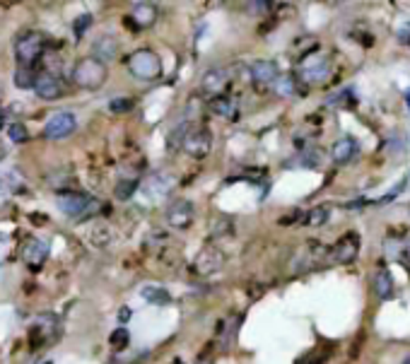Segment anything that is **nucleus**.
<instances>
[{
    "instance_id": "f257e3e1",
    "label": "nucleus",
    "mask_w": 410,
    "mask_h": 364,
    "mask_svg": "<svg viewBox=\"0 0 410 364\" xmlns=\"http://www.w3.org/2000/svg\"><path fill=\"white\" fill-rule=\"evenodd\" d=\"M106 63L97 61L95 56H87L82 61H77L75 70H72V80H75L77 87L82 90H99L106 82Z\"/></svg>"
},
{
    "instance_id": "f03ea898",
    "label": "nucleus",
    "mask_w": 410,
    "mask_h": 364,
    "mask_svg": "<svg viewBox=\"0 0 410 364\" xmlns=\"http://www.w3.org/2000/svg\"><path fill=\"white\" fill-rule=\"evenodd\" d=\"M128 70L133 73L138 80L153 82L162 75V58L150 48H138L128 56Z\"/></svg>"
},
{
    "instance_id": "7ed1b4c3",
    "label": "nucleus",
    "mask_w": 410,
    "mask_h": 364,
    "mask_svg": "<svg viewBox=\"0 0 410 364\" xmlns=\"http://www.w3.org/2000/svg\"><path fill=\"white\" fill-rule=\"evenodd\" d=\"M58 336H61V318L56 314H39L29 323V343L34 347L48 345V343L58 341Z\"/></svg>"
},
{
    "instance_id": "20e7f679",
    "label": "nucleus",
    "mask_w": 410,
    "mask_h": 364,
    "mask_svg": "<svg viewBox=\"0 0 410 364\" xmlns=\"http://www.w3.org/2000/svg\"><path fill=\"white\" fill-rule=\"evenodd\" d=\"M43 48H46L43 34L24 32L22 37L17 39V44H14V56H17L19 68H34V63L43 56Z\"/></svg>"
},
{
    "instance_id": "39448f33",
    "label": "nucleus",
    "mask_w": 410,
    "mask_h": 364,
    "mask_svg": "<svg viewBox=\"0 0 410 364\" xmlns=\"http://www.w3.org/2000/svg\"><path fill=\"white\" fill-rule=\"evenodd\" d=\"M56 205L68 218H85L87 213L97 208V200L90 198L87 193H80V191H63L56 195Z\"/></svg>"
},
{
    "instance_id": "423d86ee",
    "label": "nucleus",
    "mask_w": 410,
    "mask_h": 364,
    "mask_svg": "<svg viewBox=\"0 0 410 364\" xmlns=\"http://www.w3.org/2000/svg\"><path fill=\"white\" fill-rule=\"evenodd\" d=\"M174 184H177V179H174L169 171H155V174H150L148 179L140 184V193L150 200H157L172 193Z\"/></svg>"
},
{
    "instance_id": "0eeeda50",
    "label": "nucleus",
    "mask_w": 410,
    "mask_h": 364,
    "mask_svg": "<svg viewBox=\"0 0 410 364\" xmlns=\"http://www.w3.org/2000/svg\"><path fill=\"white\" fill-rule=\"evenodd\" d=\"M75 128H77L75 114H70V111H56V114L48 116L46 126H43V137H48V140H63Z\"/></svg>"
},
{
    "instance_id": "6e6552de",
    "label": "nucleus",
    "mask_w": 410,
    "mask_h": 364,
    "mask_svg": "<svg viewBox=\"0 0 410 364\" xmlns=\"http://www.w3.org/2000/svg\"><path fill=\"white\" fill-rule=\"evenodd\" d=\"M193 218H196V208H193L191 200L186 198H177L169 203L167 208V222L172 224V227L177 229H188L193 222Z\"/></svg>"
},
{
    "instance_id": "1a4fd4ad",
    "label": "nucleus",
    "mask_w": 410,
    "mask_h": 364,
    "mask_svg": "<svg viewBox=\"0 0 410 364\" xmlns=\"http://www.w3.org/2000/svg\"><path fill=\"white\" fill-rule=\"evenodd\" d=\"M182 147L186 155L196 157V160H203V157L210 152V147H213V135H210L205 128H191Z\"/></svg>"
},
{
    "instance_id": "9d476101",
    "label": "nucleus",
    "mask_w": 410,
    "mask_h": 364,
    "mask_svg": "<svg viewBox=\"0 0 410 364\" xmlns=\"http://www.w3.org/2000/svg\"><path fill=\"white\" fill-rule=\"evenodd\" d=\"M302 77H304L306 82H324L331 77V58L326 56H309L304 58V63H302Z\"/></svg>"
},
{
    "instance_id": "9b49d317",
    "label": "nucleus",
    "mask_w": 410,
    "mask_h": 364,
    "mask_svg": "<svg viewBox=\"0 0 410 364\" xmlns=\"http://www.w3.org/2000/svg\"><path fill=\"white\" fill-rule=\"evenodd\" d=\"M229 77H232V73L227 68H210L201 80L203 92L213 97H224V90L229 87Z\"/></svg>"
},
{
    "instance_id": "f8f14e48",
    "label": "nucleus",
    "mask_w": 410,
    "mask_h": 364,
    "mask_svg": "<svg viewBox=\"0 0 410 364\" xmlns=\"http://www.w3.org/2000/svg\"><path fill=\"white\" fill-rule=\"evenodd\" d=\"M34 92H37V97H41V99L46 102H53L58 99V97L63 95V82L58 75H53V73L43 70L37 75V82H34Z\"/></svg>"
},
{
    "instance_id": "ddd939ff",
    "label": "nucleus",
    "mask_w": 410,
    "mask_h": 364,
    "mask_svg": "<svg viewBox=\"0 0 410 364\" xmlns=\"http://www.w3.org/2000/svg\"><path fill=\"white\" fill-rule=\"evenodd\" d=\"M48 258V244L41 239H27L22 246V260L29 265L32 270H39Z\"/></svg>"
},
{
    "instance_id": "4468645a",
    "label": "nucleus",
    "mask_w": 410,
    "mask_h": 364,
    "mask_svg": "<svg viewBox=\"0 0 410 364\" xmlns=\"http://www.w3.org/2000/svg\"><path fill=\"white\" fill-rule=\"evenodd\" d=\"M224 263V256L219 249H215V246H205V249L198 251L196 256V270L201 275H213L215 270H219Z\"/></svg>"
},
{
    "instance_id": "2eb2a0df",
    "label": "nucleus",
    "mask_w": 410,
    "mask_h": 364,
    "mask_svg": "<svg viewBox=\"0 0 410 364\" xmlns=\"http://www.w3.org/2000/svg\"><path fill=\"white\" fill-rule=\"evenodd\" d=\"M358 152H360V145L353 135L338 137V140L333 142V147H331V157H333L335 164H350V162L358 157Z\"/></svg>"
},
{
    "instance_id": "dca6fc26",
    "label": "nucleus",
    "mask_w": 410,
    "mask_h": 364,
    "mask_svg": "<svg viewBox=\"0 0 410 364\" xmlns=\"http://www.w3.org/2000/svg\"><path fill=\"white\" fill-rule=\"evenodd\" d=\"M358 253H360V237L355 232H350L335 244L331 256H333L335 263H353V260L358 258Z\"/></svg>"
},
{
    "instance_id": "f3484780",
    "label": "nucleus",
    "mask_w": 410,
    "mask_h": 364,
    "mask_svg": "<svg viewBox=\"0 0 410 364\" xmlns=\"http://www.w3.org/2000/svg\"><path fill=\"white\" fill-rule=\"evenodd\" d=\"M157 19V5L155 3H133L130 5V22L138 29H148Z\"/></svg>"
},
{
    "instance_id": "a211bd4d",
    "label": "nucleus",
    "mask_w": 410,
    "mask_h": 364,
    "mask_svg": "<svg viewBox=\"0 0 410 364\" xmlns=\"http://www.w3.org/2000/svg\"><path fill=\"white\" fill-rule=\"evenodd\" d=\"M248 73L256 82L261 85H275V80L280 77V70H277L275 61H253L248 66Z\"/></svg>"
},
{
    "instance_id": "6ab92c4d",
    "label": "nucleus",
    "mask_w": 410,
    "mask_h": 364,
    "mask_svg": "<svg viewBox=\"0 0 410 364\" xmlns=\"http://www.w3.org/2000/svg\"><path fill=\"white\" fill-rule=\"evenodd\" d=\"M22 174L17 169H3L0 171V208L8 203L10 195H14L22 189Z\"/></svg>"
},
{
    "instance_id": "aec40b11",
    "label": "nucleus",
    "mask_w": 410,
    "mask_h": 364,
    "mask_svg": "<svg viewBox=\"0 0 410 364\" xmlns=\"http://www.w3.org/2000/svg\"><path fill=\"white\" fill-rule=\"evenodd\" d=\"M140 297L148 304H155V307H167V304H172V294L164 287H159V285H143V287H140Z\"/></svg>"
},
{
    "instance_id": "412c9836",
    "label": "nucleus",
    "mask_w": 410,
    "mask_h": 364,
    "mask_svg": "<svg viewBox=\"0 0 410 364\" xmlns=\"http://www.w3.org/2000/svg\"><path fill=\"white\" fill-rule=\"evenodd\" d=\"M116 53H119V41L114 37H99L95 41V58L101 63L114 61Z\"/></svg>"
},
{
    "instance_id": "4be33fe9",
    "label": "nucleus",
    "mask_w": 410,
    "mask_h": 364,
    "mask_svg": "<svg viewBox=\"0 0 410 364\" xmlns=\"http://www.w3.org/2000/svg\"><path fill=\"white\" fill-rule=\"evenodd\" d=\"M374 292L379 299H391L393 297V278L389 270H379L374 275Z\"/></svg>"
},
{
    "instance_id": "5701e85b",
    "label": "nucleus",
    "mask_w": 410,
    "mask_h": 364,
    "mask_svg": "<svg viewBox=\"0 0 410 364\" xmlns=\"http://www.w3.org/2000/svg\"><path fill=\"white\" fill-rule=\"evenodd\" d=\"M210 109L215 111L217 116H224V119H237V104H234L229 97H213V102H210Z\"/></svg>"
},
{
    "instance_id": "b1692460",
    "label": "nucleus",
    "mask_w": 410,
    "mask_h": 364,
    "mask_svg": "<svg viewBox=\"0 0 410 364\" xmlns=\"http://www.w3.org/2000/svg\"><path fill=\"white\" fill-rule=\"evenodd\" d=\"M331 218V210L326 208V205H316V208H311L309 213L304 215V224L306 227H324L326 222H329Z\"/></svg>"
},
{
    "instance_id": "393cba45",
    "label": "nucleus",
    "mask_w": 410,
    "mask_h": 364,
    "mask_svg": "<svg viewBox=\"0 0 410 364\" xmlns=\"http://www.w3.org/2000/svg\"><path fill=\"white\" fill-rule=\"evenodd\" d=\"M273 87H275V92L280 97H295L297 95V80H295V75H280Z\"/></svg>"
},
{
    "instance_id": "a878e982",
    "label": "nucleus",
    "mask_w": 410,
    "mask_h": 364,
    "mask_svg": "<svg viewBox=\"0 0 410 364\" xmlns=\"http://www.w3.org/2000/svg\"><path fill=\"white\" fill-rule=\"evenodd\" d=\"M138 189H140V184L135 179H124V181H119V184H116L114 193H116V198H119V200H128Z\"/></svg>"
},
{
    "instance_id": "bb28decb",
    "label": "nucleus",
    "mask_w": 410,
    "mask_h": 364,
    "mask_svg": "<svg viewBox=\"0 0 410 364\" xmlns=\"http://www.w3.org/2000/svg\"><path fill=\"white\" fill-rule=\"evenodd\" d=\"M8 137H10V142H12V145H22V142H27L29 133H27V128H24V123H19V121L10 123V126H8Z\"/></svg>"
},
{
    "instance_id": "cd10ccee",
    "label": "nucleus",
    "mask_w": 410,
    "mask_h": 364,
    "mask_svg": "<svg viewBox=\"0 0 410 364\" xmlns=\"http://www.w3.org/2000/svg\"><path fill=\"white\" fill-rule=\"evenodd\" d=\"M14 82H17L19 90H29V87H34V82H37L34 68H19V70L14 73Z\"/></svg>"
},
{
    "instance_id": "c85d7f7f",
    "label": "nucleus",
    "mask_w": 410,
    "mask_h": 364,
    "mask_svg": "<svg viewBox=\"0 0 410 364\" xmlns=\"http://www.w3.org/2000/svg\"><path fill=\"white\" fill-rule=\"evenodd\" d=\"M90 239H92V244L95 246H106L111 242V229L106 227V224H95V229H92V234H90Z\"/></svg>"
},
{
    "instance_id": "c756f323",
    "label": "nucleus",
    "mask_w": 410,
    "mask_h": 364,
    "mask_svg": "<svg viewBox=\"0 0 410 364\" xmlns=\"http://www.w3.org/2000/svg\"><path fill=\"white\" fill-rule=\"evenodd\" d=\"M109 343H111V347H114V350H124V347H126V345H128V343H130V336H128V331H126V328H116V331L111 333Z\"/></svg>"
},
{
    "instance_id": "7c9ffc66",
    "label": "nucleus",
    "mask_w": 410,
    "mask_h": 364,
    "mask_svg": "<svg viewBox=\"0 0 410 364\" xmlns=\"http://www.w3.org/2000/svg\"><path fill=\"white\" fill-rule=\"evenodd\" d=\"M130 109H133V99L130 97H116V99L109 102V111H114V114H126Z\"/></svg>"
},
{
    "instance_id": "2f4dec72",
    "label": "nucleus",
    "mask_w": 410,
    "mask_h": 364,
    "mask_svg": "<svg viewBox=\"0 0 410 364\" xmlns=\"http://www.w3.org/2000/svg\"><path fill=\"white\" fill-rule=\"evenodd\" d=\"M12 251H14V242L8 237V234H0V265L8 263Z\"/></svg>"
},
{
    "instance_id": "473e14b6",
    "label": "nucleus",
    "mask_w": 410,
    "mask_h": 364,
    "mask_svg": "<svg viewBox=\"0 0 410 364\" xmlns=\"http://www.w3.org/2000/svg\"><path fill=\"white\" fill-rule=\"evenodd\" d=\"M90 24H92V15H90V12L80 15V17H77L75 22H72V29H75V37L80 39L82 34H85L87 29H90Z\"/></svg>"
},
{
    "instance_id": "72a5a7b5",
    "label": "nucleus",
    "mask_w": 410,
    "mask_h": 364,
    "mask_svg": "<svg viewBox=\"0 0 410 364\" xmlns=\"http://www.w3.org/2000/svg\"><path fill=\"white\" fill-rule=\"evenodd\" d=\"M396 34H398V39H401V41L410 44V22H403V24H398Z\"/></svg>"
},
{
    "instance_id": "f704fd0d",
    "label": "nucleus",
    "mask_w": 410,
    "mask_h": 364,
    "mask_svg": "<svg viewBox=\"0 0 410 364\" xmlns=\"http://www.w3.org/2000/svg\"><path fill=\"white\" fill-rule=\"evenodd\" d=\"M271 8V3H248V12H256V15H261V12H266V10Z\"/></svg>"
},
{
    "instance_id": "c9c22d12",
    "label": "nucleus",
    "mask_w": 410,
    "mask_h": 364,
    "mask_svg": "<svg viewBox=\"0 0 410 364\" xmlns=\"http://www.w3.org/2000/svg\"><path fill=\"white\" fill-rule=\"evenodd\" d=\"M119 321H121V323H128V321H130V309H128V307H124V309L119 312Z\"/></svg>"
},
{
    "instance_id": "e433bc0d",
    "label": "nucleus",
    "mask_w": 410,
    "mask_h": 364,
    "mask_svg": "<svg viewBox=\"0 0 410 364\" xmlns=\"http://www.w3.org/2000/svg\"><path fill=\"white\" fill-rule=\"evenodd\" d=\"M406 102H408V109H410V92H408V95H406Z\"/></svg>"
},
{
    "instance_id": "4c0bfd02",
    "label": "nucleus",
    "mask_w": 410,
    "mask_h": 364,
    "mask_svg": "<svg viewBox=\"0 0 410 364\" xmlns=\"http://www.w3.org/2000/svg\"><path fill=\"white\" fill-rule=\"evenodd\" d=\"M198 364H213V362H208V360H201V362H198Z\"/></svg>"
},
{
    "instance_id": "58836bf2",
    "label": "nucleus",
    "mask_w": 410,
    "mask_h": 364,
    "mask_svg": "<svg viewBox=\"0 0 410 364\" xmlns=\"http://www.w3.org/2000/svg\"><path fill=\"white\" fill-rule=\"evenodd\" d=\"M403 364H410V357H406V360H403Z\"/></svg>"
},
{
    "instance_id": "ea45409f",
    "label": "nucleus",
    "mask_w": 410,
    "mask_h": 364,
    "mask_svg": "<svg viewBox=\"0 0 410 364\" xmlns=\"http://www.w3.org/2000/svg\"><path fill=\"white\" fill-rule=\"evenodd\" d=\"M46 364H51V362H46Z\"/></svg>"
},
{
    "instance_id": "a19ab883",
    "label": "nucleus",
    "mask_w": 410,
    "mask_h": 364,
    "mask_svg": "<svg viewBox=\"0 0 410 364\" xmlns=\"http://www.w3.org/2000/svg\"><path fill=\"white\" fill-rule=\"evenodd\" d=\"M177 364H182V362H177Z\"/></svg>"
}]
</instances>
